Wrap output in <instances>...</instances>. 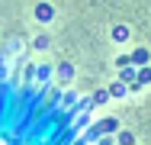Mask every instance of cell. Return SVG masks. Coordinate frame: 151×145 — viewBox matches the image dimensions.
<instances>
[{"label":"cell","mask_w":151,"mask_h":145,"mask_svg":"<svg viewBox=\"0 0 151 145\" xmlns=\"http://www.w3.org/2000/svg\"><path fill=\"white\" fill-rule=\"evenodd\" d=\"M52 13H55V10H52L48 3H39V10H35V16H39V20H48Z\"/></svg>","instance_id":"obj_1"},{"label":"cell","mask_w":151,"mask_h":145,"mask_svg":"<svg viewBox=\"0 0 151 145\" xmlns=\"http://www.w3.org/2000/svg\"><path fill=\"white\" fill-rule=\"evenodd\" d=\"M125 36H129V29H125V26H116V29H113V39H119V42H122Z\"/></svg>","instance_id":"obj_2"}]
</instances>
